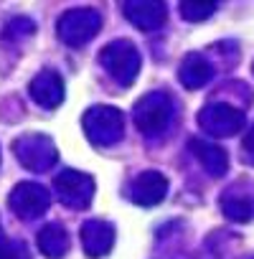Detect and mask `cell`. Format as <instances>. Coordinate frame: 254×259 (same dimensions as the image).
Here are the masks:
<instances>
[{
    "mask_svg": "<svg viewBox=\"0 0 254 259\" xmlns=\"http://www.w3.org/2000/svg\"><path fill=\"white\" fill-rule=\"evenodd\" d=\"M31 99L46 109H54L64 102V79L54 69H44L31 81Z\"/></svg>",
    "mask_w": 254,
    "mask_h": 259,
    "instance_id": "11",
    "label": "cell"
},
{
    "mask_svg": "<svg viewBox=\"0 0 254 259\" xmlns=\"http://www.w3.org/2000/svg\"><path fill=\"white\" fill-rule=\"evenodd\" d=\"M198 122L206 133L224 138V135H234L241 127V112H236L229 104H208L206 109H201Z\"/></svg>",
    "mask_w": 254,
    "mask_h": 259,
    "instance_id": "8",
    "label": "cell"
},
{
    "mask_svg": "<svg viewBox=\"0 0 254 259\" xmlns=\"http://www.w3.org/2000/svg\"><path fill=\"white\" fill-rule=\"evenodd\" d=\"M69 244H71V239H69L66 229L59 224H49L38 231V249L49 259H61L69 251Z\"/></svg>",
    "mask_w": 254,
    "mask_h": 259,
    "instance_id": "13",
    "label": "cell"
},
{
    "mask_svg": "<svg viewBox=\"0 0 254 259\" xmlns=\"http://www.w3.org/2000/svg\"><path fill=\"white\" fill-rule=\"evenodd\" d=\"M99 64L104 66V71L119 84V87H130L135 81V76L140 74V51L133 41H112L102 49L99 54Z\"/></svg>",
    "mask_w": 254,
    "mask_h": 259,
    "instance_id": "1",
    "label": "cell"
},
{
    "mask_svg": "<svg viewBox=\"0 0 254 259\" xmlns=\"http://www.w3.org/2000/svg\"><path fill=\"white\" fill-rule=\"evenodd\" d=\"M13 153H16V158L21 160L23 168L36 170V173L49 170V168L59 160V150H56V145L51 143V138L38 135V133H28V135L18 138V140L13 143Z\"/></svg>",
    "mask_w": 254,
    "mask_h": 259,
    "instance_id": "5",
    "label": "cell"
},
{
    "mask_svg": "<svg viewBox=\"0 0 254 259\" xmlns=\"http://www.w3.org/2000/svg\"><path fill=\"white\" fill-rule=\"evenodd\" d=\"M112 244H114L112 224H107L102 219H92L81 226V246H84L87 256H92V259L104 256V254H109Z\"/></svg>",
    "mask_w": 254,
    "mask_h": 259,
    "instance_id": "10",
    "label": "cell"
},
{
    "mask_svg": "<svg viewBox=\"0 0 254 259\" xmlns=\"http://www.w3.org/2000/svg\"><path fill=\"white\" fill-rule=\"evenodd\" d=\"M165 193H168V178L158 170H145L133 183V201L145 208L158 206L165 198Z\"/></svg>",
    "mask_w": 254,
    "mask_h": 259,
    "instance_id": "9",
    "label": "cell"
},
{
    "mask_svg": "<svg viewBox=\"0 0 254 259\" xmlns=\"http://www.w3.org/2000/svg\"><path fill=\"white\" fill-rule=\"evenodd\" d=\"M56 198L71 208H87L94 198V178L81 170H61L54 178Z\"/></svg>",
    "mask_w": 254,
    "mask_h": 259,
    "instance_id": "6",
    "label": "cell"
},
{
    "mask_svg": "<svg viewBox=\"0 0 254 259\" xmlns=\"http://www.w3.org/2000/svg\"><path fill=\"white\" fill-rule=\"evenodd\" d=\"M165 16L168 11L163 3H124V18L143 31L160 28L165 23Z\"/></svg>",
    "mask_w": 254,
    "mask_h": 259,
    "instance_id": "12",
    "label": "cell"
},
{
    "mask_svg": "<svg viewBox=\"0 0 254 259\" xmlns=\"http://www.w3.org/2000/svg\"><path fill=\"white\" fill-rule=\"evenodd\" d=\"M178 79H181L188 89H198V87H203V84L211 79V66H208V61H206L203 56L188 54V56L183 59L181 69H178Z\"/></svg>",
    "mask_w": 254,
    "mask_h": 259,
    "instance_id": "14",
    "label": "cell"
},
{
    "mask_svg": "<svg viewBox=\"0 0 254 259\" xmlns=\"http://www.w3.org/2000/svg\"><path fill=\"white\" fill-rule=\"evenodd\" d=\"M81 127L87 138L99 145V148H109L114 143H119L122 133H124V114L117 107L109 104H97L92 107L84 117H81Z\"/></svg>",
    "mask_w": 254,
    "mask_h": 259,
    "instance_id": "2",
    "label": "cell"
},
{
    "mask_svg": "<svg viewBox=\"0 0 254 259\" xmlns=\"http://www.w3.org/2000/svg\"><path fill=\"white\" fill-rule=\"evenodd\" d=\"M0 259H31L23 241H0Z\"/></svg>",
    "mask_w": 254,
    "mask_h": 259,
    "instance_id": "17",
    "label": "cell"
},
{
    "mask_svg": "<svg viewBox=\"0 0 254 259\" xmlns=\"http://www.w3.org/2000/svg\"><path fill=\"white\" fill-rule=\"evenodd\" d=\"M8 203L13 208V213H18L21 219H38L49 211L51 206V193L38 186V183H18L13 188V193L8 196Z\"/></svg>",
    "mask_w": 254,
    "mask_h": 259,
    "instance_id": "7",
    "label": "cell"
},
{
    "mask_svg": "<svg viewBox=\"0 0 254 259\" xmlns=\"http://www.w3.org/2000/svg\"><path fill=\"white\" fill-rule=\"evenodd\" d=\"M59 38L71 46V49H79L84 44H89L99 28H102V16L94 11V8H74V11H66L61 18H59Z\"/></svg>",
    "mask_w": 254,
    "mask_h": 259,
    "instance_id": "4",
    "label": "cell"
},
{
    "mask_svg": "<svg viewBox=\"0 0 254 259\" xmlns=\"http://www.w3.org/2000/svg\"><path fill=\"white\" fill-rule=\"evenodd\" d=\"M216 11V3H181V16L186 21H206Z\"/></svg>",
    "mask_w": 254,
    "mask_h": 259,
    "instance_id": "16",
    "label": "cell"
},
{
    "mask_svg": "<svg viewBox=\"0 0 254 259\" xmlns=\"http://www.w3.org/2000/svg\"><path fill=\"white\" fill-rule=\"evenodd\" d=\"M191 148H193V155L201 160V165L211 176H224V170H226V153L221 148L201 143V140H191Z\"/></svg>",
    "mask_w": 254,
    "mask_h": 259,
    "instance_id": "15",
    "label": "cell"
},
{
    "mask_svg": "<svg viewBox=\"0 0 254 259\" xmlns=\"http://www.w3.org/2000/svg\"><path fill=\"white\" fill-rule=\"evenodd\" d=\"M133 117L143 135H148V138L163 135L173 117V99L165 92H150L135 102Z\"/></svg>",
    "mask_w": 254,
    "mask_h": 259,
    "instance_id": "3",
    "label": "cell"
}]
</instances>
